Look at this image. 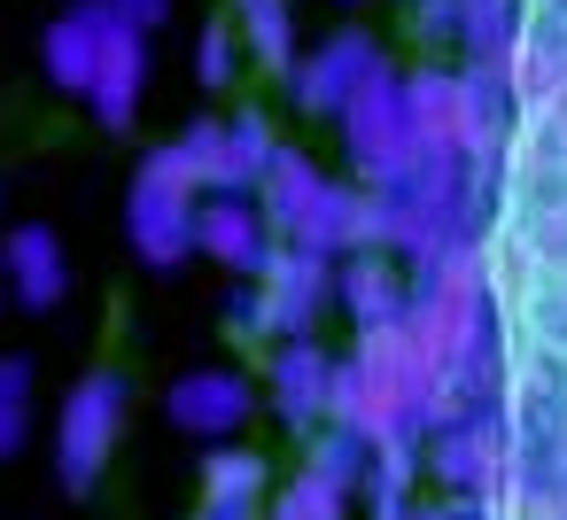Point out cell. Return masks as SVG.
<instances>
[{
    "instance_id": "6da1fadb",
    "label": "cell",
    "mask_w": 567,
    "mask_h": 520,
    "mask_svg": "<svg viewBox=\"0 0 567 520\" xmlns=\"http://www.w3.org/2000/svg\"><path fill=\"white\" fill-rule=\"evenodd\" d=\"M427 474L435 489H451L458 505H482V512H505L513 497V404H474V412H451L435 435H427Z\"/></svg>"
},
{
    "instance_id": "7a4b0ae2",
    "label": "cell",
    "mask_w": 567,
    "mask_h": 520,
    "mask_svg": "<svg viewBox=\"0 0 567 520\" xmlns=\"http://www.w3.org/2000/svg\"><path fill=\"white\" fill-rule=\"evenodd\" d=\"M195 218H203V187L187 179L179 148H172V141L148 148L141 171H133V195H125V233H133L141 264H156V272L187 264V257L203 249V241H195Z\"/></svg>"
},
{
    "instance_id": "3957f363",
    "label": "cell",
    "mask_w": 567,
    "mask_h": 520,
    "mask_svg": "<svg viewBox=\"0 0 567 520\" xmlns=\"http://www.w3.org/2000/svg\"><path fill=\"white\" fill-rule=\"evenodd\" d=\"M420 125H412V102H404V71L389 63L350 110H342V156H350V179L358 187H396L412 164H420Z\"/></svg>"
},
{
    "instance_id": "277c9868",
    "label": "cell",
    "mask_w": 567,
    "mask_h": 520,
    "mask_svg": "<svg viewBox=\"0 0 567 520\" xmlns=\"http://www.w3.org/2000/svg\"><path fill=\"white\" fill-rule=\"evenodd\" d=\"M125 412H133V388H125V373H86L71 396H63V419H55V474H63V489H94L102 474H110V458H117V435H125Z\"/></svg>"
},
{
    "instance_id": "5b68a950",
    "label": "cell",
    "mask_w": 567,
    "mask_h": 520,
    "mask_svg": "<svg viewBox=\"0 0 567 520\" xmlns=\"http://www.w3.org/2000/svg\"><path fill=\"white\" fill-rule=\"evenodd\" d=\"M381 71H389V55H381V40H373V32H327V40H311V48H303V63L288 71V94H296V110H303V117L342 125V110H350Z\"/></svg>"
},
{
    "instance_id": "8992f818",
    "label": "cell",
    "mask_w": 567,
    "mask_h": 520,
    "mask_svg": "<svg viewBox=\"0 0 567 520\" xmlns=\"http://www.w3.org/2000/svg\"><path fill=\"white\" fill-rule=\"evenodd\" d=\"M272 412L288 419V435H319L327 427V412H334V373H342V357L319 342V334H280L272 342Z\"/></svg>"
},
{
    "instance_id": "52a82bcc",
    "label": "cell",
    "mask_w": 567,
    "mask_h": 520,
    "mask_svg": "<svg viewBox=\"0 0 567 520\" xmlns=\"http://www.w3.org/2000/svg\"><path fill=\"white\" fill-rule=\"evenodd\" d=\"M334 272H342V257L280 241L257 272V288L272 303V334H319V311H334Z\"/></svg>"
},
{
    "instance_id": "ba28073f",
    "label": "cell",
    "mask_w": 567,
    "mask_h": 520,
    "mask_svg": "<svg viewBox=\"0 0 567 520\" xmlns=\"http://www.w3.org/2000/svg\"><path fill=\"white\" fill-rule=\"evenodd\" d=\"M164 412H172L179 435H195V443L218 450V443H241V427H249V412H257V388H249L234 365H195V373L172 381Z\"/></svg>"
},
{
    "instance_id": "9c48e42d",
    "label": "cell",
    "mask_w": 567,
    "mask_h": 520,
    "mask_svg": "<svg viewBox=\"0 0 567 520\" xmlns=\"http://www.w3.org/2000/svg\"><path fill=\"white\" fill-rule=\"evenodd\" d=\"M513 125H520V94L505 71H466L458 63V102H451V141L466 148V164L497 171L505 148H513Z\"/></svg>"
},
{
    "instance_id": "30bf717a",
    "label": "cell",
    "mask_w": 567,
    "mask_h": 520,
    "mask_svg": "<svg viewBox=\"0 0 567 520\" xmlns=\"http://www.w3.org/2000/svg\"><path fill=\"white\" fill-rule=\"evenodd\" d=\"M195 241H203V257H218L234 280H257V272H265V257L280 249V233H272V218H265V202H257V195H203Z\"/></svg>"
},
{
    "instance_id": "8fae6325",
    "label": "cell",
    "mask_w": 567,
    "mask_h": 520,
    "mask_svg": "<svg viewBox=\"0 0 567 520\" xmlns=\"http://www.w3.org/2000/svg\"><path fill=\"white\" fill-rule=\"evenodd\" d=\"M0 280H9L17 311H55L71 295V257L55 226H9L0 233Z\"/></svg>"
},
{
    "instance_id": "7c38bea8",
    "label": "cell",
    "mask_w": 567,
    "mask_h": 520,
    "mask_svg": "<svg viewBox=\"0 0 567 520\" xmlns=\"http://www.w3.org/2000/svg\"><path fill=\"white\" fill-rule=\"evenodd\" d=\"M334 311H350L358 334L396 326V319L412 311V272H404V257H389V249L342 257V272H334Z\"/></svg>"
},
{
    "instance_id": "4fadbf2b",
    "label": "cell",
    "mask_w": 567,
    "mask_h": 520,
    "mask_svg": "<svg viewBox=\"0 0 567 520\" xmlns=\"http://www.w3.org/2000/svg\"><path fill=\"white\" fill-rule=\"evenodd\" d=\"M141 94H148V32H133V24L110 17V40H102V71L86 86V110H94L102 133H125L141 117Z\"/></svg>"
},
{
    "instance_id": "5bb4252c",
    "label": "cell",
    "mask_w": 567,
    "mask_h": 520,
    "mask_svg": "<svg viewBox=\"0 0 567 520\" xmlns=\"http://www.w3.org/2000/svg\"><path fill=\"white\" fill-rule=\"evenodd\" d=\"M102 40H110V0H79V9H63V17L48 24V40H40L48 86H63V94L86 102V86H94V71H102Z\"/></svg>"
},
{
    "instance_id": "9a60e30c",
    "label": "cell",
    "mask_w": 567,
    "mask_h": 520,
    "mask_svg": "<svg viewBox=\"0 0 567 520\" xmlns=\"http://www.w3.org/2000/svg\"><path fill=\"white\" fill-rule=\"evenodd\" d=\"M265 505H272L265 458H257L249 443H218L210 466H203V505H195V520H265Z\"/></svg>"
},
{
    "instance_id": "2e32d148",
    "label": "cell",
    "mask_w": 567,
    "mask_h": 520,
    "mask_svg": "<svg viewBox=\"0 0 567 520\" xmlns=\"http://www.w3.org/2000/svg\"><path fill=\"white\" fill-rule=\"evenodd\" d=\"M234 24H241V48L257 71L288 79L303 63V17H296V0H234Z\"/></svg>"
},
{
    "instance_id": "e0dca14e",
    "label": "cell",
    "mask_w": 567,
    "mask_h": 520,
    "mask_svg": "<svg viewBox=\"0 0 567 520\" xmlns=\"http://www.w3.org/2000/svg\"><path fill=\"white\" fill-rule=\"evenodd\" d=\"M172 148H179V164H187V179H195L203 195H257V179L241 171V148H234V133H226V117H195Z\"/></svg>"
},
{
    "instance_id": "ac0fdd59",
    "label": "cell",
    "mask_w": 567,
    "mask_h": 520,
    "mask_svg": "<svg viewBox=\"0 0 567 520\" xmlns=\"http://www.w3.org/2000/svg\"><path fill=\"white\" fill-rule=\"evenodd\" d=\"M520 24H528V0H458V63L466 71H505Z\"/></svg>"
},
{
    "instance_id": "d6986e66",
    "label": "cell",
    "mask_w": 567,
    "mask_h": 520,
    "mask_svg": "<svg viewBox=\"0 0 567 520\" xmlns=\"http://www.w3.org/2000/svg\"><path fill=\"white\" fill-rule=\"evenodd\" d=\"M32 412H40L32 357H0V458H17L32 443Z\"/></svg>"
},
{
    "instance_id": "ffe728a7",
    "label": "cell",
    "mask_w": 567,
    "mask_h": 520,
    "mask_svg": "<svg viewBox=\"0 0 567 520\" xmlns=\"http://www.w3.org/2000/svg\"><path fill=\"white\" fill-rule=\"evenodd\" d=\"M303 466H319L327 481H342V489H365V466H373V443L358 435V427H319L311 435V450H303Z\"/></svg>"
},
{
    "instance_id": "44dd1931",
    "label": "cell",
    "mask_w": 567,
    "mask_h": 520,
    "mask_svg": "<svg viewBox=\"0 0 567 520\" xmlns=\"http://www.w3.org/2000/svg\"><path fill=\"white\" fill-rule=\"evenodd\" d=\"M241 63H249V48H241V24H210V32L195 40V86L226 94V86L241 79Z\"/></svg>"
},
{
    "instance_id": "7402d4cb",
    "label": "cell",
    "mask_w": 567,
    "mask_h": 520,
    "mask_svg": "<svg viewBox=\"0 0 567 520\" xmlns=\"http://www.w3.org/2000/svg\"><path fill=\"white\" fill-rule=\"evenodd\" d=\"M226 133H234V148H241V171L265 187V171H272V156H280L272 117H265V110H234V117H226Z\"/></svg>"
},
{
    "instance_id": "603a6c76",
    "label": "cell",
    "mask_w": 567,
    "mask_h": 520,
    "mask_svg": "<svg viewBox=\"0 0 567 520\" xmlns=\"http://www.w3.org/2000/svg\"><path fill=\"white\" fill-rule=\"evenodd\" d=\"M226 334H241V342H280V334H272V303H265L257 280H241V288L226 295Z\"/></svg>"
},
{
    "instance_id": "cb8c5ba5",
    "label": "cell",
    "mask_w": 567,
    "mask_h": 520,
    "mask_svg": "<svg viewBox=\"0 0 567 520\" xmlns=\"http://www.w3.org/2000/svg\"><path fill=\"white\" fill-rule=\"evenodd\" d=\"M412 32L427 48H458V0H412Z\"/></svg>"
},
{
    "instance_id": "d4e9b609",
    "label": "cell",
    "mask_w": 567,
    "mask_h": 520,
    "mask_svg": "<svg viewBox=\"0 0 567 520\" xmlns=\"http://www.w3.org/2000/svg\"><path fill=\"white\" fill-rule=\"evenodd\" d=\"M110 17H117V24H133V32H148V40H156V32H164V24H172V0H110Z\"/></svg>"
},
{
    "instance_id": "484cf974",
    "label": "cell",
    "mask_w": 567,
    "mask_h": 520,
    "mask_svg": "<svg viewBox=\"0 0 567 520\" xmlns=\"http://www.w3.org/2000/svg\"><path fill=\"white\" fill-rule=\"evenodd\" d=\"M0 295H9V280H0Z\"/></svg>"
}]
</instances>
